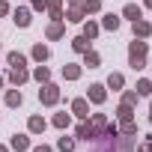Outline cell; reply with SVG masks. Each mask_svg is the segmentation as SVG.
<instances>
[{
  "mask_svg": "<svg viewBox=\"0 0 152 152\" xmlns=\"http://www.w3.org/2000/svg\"><path fill=\"white\" fill-rule=\"evenodd\" d=\"M6 12H9V6L3 3V0H0V15H6Z\"/></svg>",
  "mask_w": 152,
  "mask_h": 152,
  "instance_id": "obj_30",
  "label": "cell"
},
{
  "mask_svg": "<svg viewBox=\"0 0 152 152\" xmlns=\"http://www.w3.org/2000/svg\"><path fill=\"white\" fill-rule=\"evenodd\" d=\"M78 137L90 140V137H93V128H90V125H81V128H78Z\"/></svg>",
  "mask_w": 152,
  "mask_h": 152,
  "instance_id": "obj_24",
  "label": "cell"
},
{
  "mask_svg": "<svg viewBox=\"0 0 152 152\" xmlns=\"http://www.w3.org/2000/svg\"><path fill=\"white\" fill-rule=\"evenodd\" d=\"M63 75H66L69 81H75V78H81V69H78V66H66V69H63Z\"/></svg>",
  "mask_w": 152,
  "mask_h": 152,
  "instance_id": "obj_11",
  "label": "cell"
},
{
  "mask_svg": "<svg viewBox=\"0 0 152 152\" xmlns=\"http://www.w3.org/2000/svg\"><path fill=\"white\" fill-rule=\"evenodd\" d=\"M33 75H36V81H48V78H51V72H48L45 66H39V69H36Z\"/></svg>",
  "mask_w": 152,
  "mask_h": 152,
  "instance_id": "obj_20",
  "label": "cell"
},
{
  "mask_svg": "<svg viewBox=\"0 0 152 152\" xmlns=\"http://www.w3.org/2000/svg\"><path fill=\"white\" fill-rule=\"evenodd\" d=\"M9 78H12V84H24V81H27V69H24V66H12Z\"/></svg>",
  "mask_w": 152,
  "mask_h": 152,
  "instance_id": "obj_3",
  "label": "cell"
},
{
  "mask_svg": "<svg viewBox=\"0 0 152 152\" xmlns=\"http://www.w3.org/2000/svg\"><path fill=\"white\" fill-rule=\"evenodd\" d=\"M72 110L78 113L81 119H87V116H90V107H87V102H84V99H75V102H72Z\"/></svg>",
  "mask_w": 152,
  "mask_h": 152,
  "instance_id": "obj_4",
  "label": "cell"
},
{
  "mask_svg": "<svg viewBox=\"0 0 152 152\" xmlns=\"http://www.w3.org/2000/svg\"><path fill=\"white\" fill-rule=\"evenodd\" d=\"M57 146H60V152H75V140L72 137H60Z\"/></svg>",
  "mask_w": 152,
  "mask_h": 152,
  "instance_id": "obj_10",
  "label": "cell"
},
{
  "mask_svg": "<svg viewBox=\"0 0 152 152\" xmlns=\"http://www.w3.org/2000/svg\"><path fill=\"white\" fill-rule=\"evenodd\" d=\"M140 152H152V143H143V146H140Z\"/></svg>",
  "mask_w": 152,
  "mask_h": 152,
  "instance_id": "obj_31",
  "label": "cell"
},
{
  "mask_svg": "<svg viewBox=\"0 0 152 152\" xmlns=\"http://www.w3.org/2000/svg\"><path fill=\"white\" fill-rule=\"evenodd\" d=\"M149 119H152V116H149Z\"/></svg>",
  "mask_w": 152,
  "mask_h": 152,
  "instance_id": "obj_36",
  "label": "cell"
},
{
  "mask_svg": "<svg viewBox=\"0 0 152 152\" xmlns=\"http://www.w3.org/2000/svg\"><path fill=\"white\" fill-rule=\"evenodd\" d=\"M48 6H51V15H54V18H63V12H60V0H48Z\"/></svg>",
  "mask_w": 152,
  "mask_h": 152,
  "instance_id": "obj_22",
  "label": "cell"
},
{
  "mask_svg": "<svg viewBox=\"0 0 152 152\" xmlns=\"http://www.w3.org/2000/svg\"><path fill=\"white\" fill-rule=\"evenodd\" d=\"M39 99H42V104H57L60 90H57V87H51V84H45V87L39 90Z\"/></svg>",
  "mask_w": 152,
  "mask_h": 152,
  "instance_id": "obj_2",
  "label": "cell"
},
{
  "mask_svg": "<svg viewBox=\"0 0 152 152\" xmlns=\"http://www.w3.org/2000/svg\"><path fill=\"white\" fill-rule=\"evenodd\" d=\"M69 21H84V9H72L69 12Z\"/></svg>",
  "mask_w": 152,
  "mask_h": 152,
  "instance_id": "obj_25",
  "label": "cell"
},
{
  "mask_svg": "<svg viewBox=\"0 0 152 152\" xmlns=\"http://www.w3.org/2000/svg\"><path fill=\"white\" fill-rule=\"evenodd\" d=\"M27 146H30V140H27L24 134H15V137H12V149H18V152H21V149H27Z\"/></svg>",
  "mask_w": 152,
  "mask_h": 152,
  "instance_id": "obj_8",
  "label": "cell"
},
{
  "mask_svg": "<svg viewBox=\"0 0 152 152\" xmlns=\"http://www.w3.org/2000/svg\"><path fill=\"white\" fill-rule=\"evenodd\" d=\"M146 6H149V9H152V0H146Z\"/></svg>",
  "mask_w": 152,
  "mask_h": 152,
  "instance_id": "obj_33",
  "label": "cell"
},
{
  "mask_svg": "<svg viewBox=\"0 0 152 152\" xmlns=\"http://www.w3.org/2000/svg\"><path fill=\"white\" fill-rule=\"evenodd\" d=\"M152 33V27L146 24V21H134V36H140V39H146Z\"/></svg>",
  "mask_w": 152,
  "mask_h": 152,
  "instance_id": "obj_6",
  "label": "cell"
},
{
  "mask_svg": "<svg viewBox=\"0 0 152 152\" xmlns=\"http://www.w3.org/2000/svg\"><path fill=\"white\" fill-rule=\"evenodd\" d=\"M9 66H24V57L21 54H9Z\"/></svg>",
  "mask_w": 152,
  "mask_h": 152,
  "instance_id": "obj_26",
  "label": "cell"
},
{
  "mask_svg": "<svg viewBox=\"0 0 152 152\" xmlns=\"http://www.w3.org/2000/svg\"><path fill=\"white\" fill-rule=\"evenodd\" d=\"M99 9H102L99 0H87V3H84V12H99Z\"/></svg>",
  "mask_w": 152,
  "mask_h": 152,
  "instance_id": "obj_21",
  "label": "cell"
},
{
  "mask_svg": "<svg viewBox=\"0 0 152 152\" xmlns=\"http://www.w3.org/2000/svg\"><path fill=\"white\" fill-rule=\"evenodd\" d=\"M0 87H3V78H0Z\"/></svg>",
  "mask_w": 152,
  "mask_h": 152,
  "instance_id": "obj_34",
  "label": "cell"
},
{
  "mask_svg": "<svg viewBox=\"0 0 152 152\" xmlns=\"http://www.w3.org/2000/svg\"><path fill=\"white\" fill-rule=\"evenodd\" d=\"M125 18H134V21H137V18H140V9H137L134 3H128V6H125Z\"/></svg>",
  "mask_w": 152,
  "mask_h": 152,
  "instance_id": "obj_15",
  "label": "cell"
},
{
  "mask_svg": "<svg viewBox=\"0 0 152 152\" xmlns=\"http://www.w3.org/2000/svg\"><path fill=\"white\" fill-rule=\"evenodd\" d=\"M107 87H110V90H119V87H122V75H110V78H107Z\"/></svg>",
  "mask_w": 152,
  "mask_h": 152,
  "instance_id": "obj_14",
  "label": "cell"
},
{
  "mask_svg": "<svg viewBox=\"0 0 152 152\" xmlns=\"http://www.w3.org/2000/svg\"><path fill=\"white\" fill-rule=\"evenodd\" d=\"M54 125H57V128H66V125H69V113H57V116H54Z\"/></svg>",
  "mask_w": 152,
  "mask_h": 152,
  "instance_id": "obj_19",
  "label": "cell"
},
{
  "mask_svg": "<svg viewBox=\"0 0 152 152\" xmlns=\"http://www.w3.org/2000/svg\"><path fill=\"white\" fill-rule=\"evenodd\" d=\"M0 152H6V149H3V146H0Z\"/></svg>",
  "mask_w": 152,
  "mask_h": 152,
  "instance_id": "obj_35",
  "label": "cell"
},
{
  "mask_svg": "<svg viewBox=\"0 0 152 152\" xmlns=\"http://www.w3.org/2000/svg\"><path fill=\"white\" fill-rule=\"evenodd\" d=\"M15 24H18V27H27V24H30V12H27V9H18V12H15Z\"/></svg>",
  "mask_w": 152,
  "mask_h": 152,
  "instance_id": "obj_7",
  "label": "cell"
},
{
  "mask_svg": "<svg viewBox=\"0 0 152 152\" xmlns=\"http://www.w3.org/2000/svg\"><path fill=\"white\" fill-rule=\"evenodd\" d=\"M33 152H51V149H48V146H36Z\"/></svg>",
  "mask_w": 152,
  "mask_h": 152,
  "instance_id": "obj_32",
  "label": "cell"
},
{
  "mask_svg": "<svg viewBox=\"0 0 152 152\" xmlns=\"http://www.w3.org/2000/svg\"><path fill=\"white\" fill-rule=\"evenodd\" d=\"M33 57H36V60H48V48H45V45H36V48H33Z\"/></svg>",
  "mask_w": 152,
  "mask_h": 152,
  "instance_id": "obj_17",
  "label": "cell"
},
{
  "mask_svg": "<svg viewBox=\"0 0 152 152\" xmlns=\"http://www.w3.org/2000/svg\"><path fill=\"white\" fill-rule=\"evenodd\" d=\"M87 66H99V54H93V51H87Z\"/></svg>",
  "mask_w": 152,
  "mask_h": 152,
  "instance_id": "obj_27",
  "label": "cell"
},
{
  "mask_svg": "<svg viewBox=\"0 0 152 152\" xmlns=\"http://www.w3.org/2000/svg\"><path fill=\"white\" fill-rule=\"evenodd\" d=\"M45 128V119L42 116H30V131H42Z\"/></svg>",
  "mask_w": 152,
  "mask_h": 152,
  "instance_id": "obj_13",
  "label": "cell"
},
{
  "mask_svg": "<svg viewBox=\"0 0 152 152\" xmlns=\"http://www.w3.org/2000/svg\"><path fill=\"white\" fill-rule=\"evenodd\" d=\"M33 6H36V9H45V6H48V0H33Z\"/></svg>",
  "mask_w": 152,
  "mask_h": 152,
  "instance_id": "obj_29",
  "label": "cell"
},
{
  "mask_svg": "<svg viewBox=\"0 0 152 152\" xmlns=\"http://www.w3.org/2000/svg\"><path fill=\"white\" fill-rule=\"evenodd\" d=\"M6 104H9V107H18V104H21V93H18V90L6 93Z\"/></svg>",
  "mask_w": 152,
  "mask_h": 152,
  "instance_id": "obj_9",
  "label": "cell"
},
{
  "mask_svg": "<svg viewBox=\"0 0 152 152\" xmlns=\"http://www.w3.org/2000/svg\"><path fill=\"white\" fill-rule=\"evenodd\" d=\"M60 33H63V27H60V24H54V27H51V30H48V36H51V39H57V36H60Z\"/></svg>",
  "mask_w": 152,
  "mask_h": 152,
  "instance_id": "obj_28",
  "label": "cell"
},
{
  "mask_svg": "<svg viewBox=\"0 0 152 152\" xmlns=\"http://www.w3.org/2000/svg\"><path fill=\"white\" fill-rule=\"evenodd\" d=\"M96 33H99V27H96V24H93V21H90V24H87V27H84V36H87V39H93V36H96Z\"/></svg>",
  "mask_w": 152,
  "mask_h": 152,
  "instance_id": "obj_23",
  "label": "cell"
},
{
  "mask_svg": "<svg viewBox=\"0 0 152 152\" xmlns=\"http://www.w3.org/2000/svg\"><path fill=\"white\" fill-rule=\"evenodd\" d=\"M90 99H93L96 104H102V102H104V87H102V84H93V87H90Z\"/></svg>",
  "mask_w": 152,
  "mask_h": 152,
  "instance_id": "obj_5",
  "label": "cell"
},
{
  "mask_svg": "<svg viewBox=\"0 0 152 152\" xmlns=\"http://www.w3.org/2000/svg\"><path fill=\"white\" fill-rule=\"evenodd\" d=\"M104 27H107V30H116V27H119V18H116V15H104Z\"/></svg>",
  "mask_w": 152,
  "mask_h": 152,
  "instance_id": "obj_16",
  "label": "cell"
},
{
  "mask_svg": "<svg viewBox=\"0 0 152 152\" xmlns=\"http://www.w3.org/2000/svg\"><path fill=\"white\" fill-rule=\"evenodd\" d=\"M128 60H131L134 69H143V63H146V42H131V48H128Z\"/></svg>",
  "mask_w": 152,
  "mask_h": 152,
  "instance_id": "obj_1",
  "label": "cell"
},
{
  "mask_svg": "<svg viewBox=\"0 0 152 152\" xmlns=\"http://www.w3.org/2000/svg\"><path fill=\"white\" fill-rule=\"evenodd\" d=\"M72 48H75V51H84V54H87V51H90V48H87V36H78V39L72 42Z\"/></svg>",
  "mask_w": 152,
  "mask_h": 152,
  "instance_id": "obj_12",
  "label": "cell"
},
{
  "mask_svg": "<svg viewBox=\"0 0 152 152\" xmlns=\"http://www.w3.org/2000/svg\"><path fill=\"white\" fill-rule=\"evenodd\" d=\"M149 93H152V84L149 81H140L137 84V96H149Z\"/></svg>",
  "mask_w": 152,
  "mask_h": 152,
  "instance_id": "obj_18",
  "label": "cell"
}]
</instances>
